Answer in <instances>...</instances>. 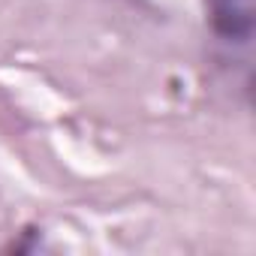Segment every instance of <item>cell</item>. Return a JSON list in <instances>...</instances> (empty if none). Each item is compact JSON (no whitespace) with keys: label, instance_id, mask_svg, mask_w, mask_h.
I'll return each instance as SVG.
<instances>
[{"label":"cell","instance_id":"1","mask_svg":"<svg viewBox=\"0 0 256 256\" xmlns=\"http://www.w3.org/2000/svg\"><path fill=\"white\" fill-rule=\"evenodd\" d=\"M211 4V24L223 42L247 46L253 34V10L250 0H208Z\"/></svg>","mask_w":256,"mask_h":256}]
</instances>
